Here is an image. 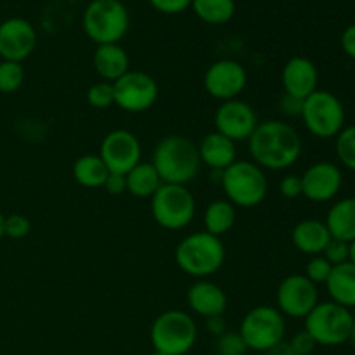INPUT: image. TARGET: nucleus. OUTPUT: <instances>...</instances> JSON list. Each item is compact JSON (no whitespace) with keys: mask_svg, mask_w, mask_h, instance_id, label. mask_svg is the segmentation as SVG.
<instances>
[{"mask_svg":"<svg viewBox=\"0 0 355 355\" xmlns=\"http://www.w3.org/2000/svg\"><path fill=\"white\" fill-rule=\"evenodd\" d=\"M248 83V73L241 62L234 59H218L211 62L205 71L203 85L208 96L225 103V101L239 99Z\"/></svg>","mask_w":355,"mask_h":355,"instance_id":"nucleus-14","label":"nucleus"},{"mask_svg":"<svg viewBox=\"0 0 355 355\" xmlns=\"http://www.w3.org/2000/svg\"><path fill=\"white\" fill-rule=\"evenodd\" d=\"M354 193H355V182H354Z\"/></svg>","mask_w":355,"mask_h":355,"instance_id":"nucleus-47","label":"nucleus"},{"mask_svg":"<svg viewBox=\"0 0 355 355\" xmlns=\"http://www.w3.org/2000/svg\"><path fill=\"white\" fill-rule=\"evenodd\" d=\"M87 103L96 110H107L114 104V90L113 83L97 82L89 87L87 90Z\"/></svg>","mask_w":355,"mask_h":355,"instance_id":"nucleus-31","label":"nucleus"},{"mask_svg":"<svg viewBox=\"0 0 355 355\" xmlns=\"http://www.w3.org/2000/svg\"><path fill=\"white\" fill-rule=\"evenodd\" d=\"M103 187L111 194V196H120V194L127 193V179H125V175H121V173L110 172V175H107Z\"/></svg>","mask_w":355,"mask_h":355,"instance_id":"nucleus-40","label":"nucleus"},{"mask_svg":"<svg viewBox=\"0 0 355 355\" xmlns=\"http://www.w3.org/2000/svg\"><path fill=\"white\" fill-rule=\"evenodd\" d=\"M288 345L291 347V350L297 355H311L314 352L315 347H318V343H315L314 338L304 329V331L295 333V335L291 336L290 342H288Z\"/></svg>","mask_w":355,"mask_h":355,"instance_id":"nucleus-36","label":"nucleus"},{"mask_svg":"<svg viewBox=\"0 0 355 355\" xmlns=\"http://www.w3.org/2000/svg\"><path fill=\"white\" fill-rule=\"evenodd\" d=\"M354 319L350 309L342 307L331 300L319 302L311 314L304 319L305 331L314 338L318 345L338 347L350 340Z\"/></svg>","mask_w":355,"mask_h":355,"instance_id":"nucleus-9","label":"nucleus"},{"mask_svg":"<svg viewBox=\"0 0 355 355\" xmlns=\"http://www.w3.org/2000/svg\"><path fill=\"white\" fill-rule=\"evenodd\" d=\"M198 151H200L201 165L208 166L211 172H224L238 159L236 142L215 130L201 139V142L198 144Z\"/></svg>","mask_w":355,"mask_h":355,"instance_id":"nucleus-20","label":"nucleus"},{"mask_svg":"<svg viewBox=\"0 0 355 355\" xmlns=\"http://www.w3.org/2000/svg\"><path fill=\"white\" fill-rule=\"evenodd\" d=\"M191 7L203 23L214 26L229 23L236 14L234 0H193Z\"/></svg>","mask_w":355,"mask_h":355,"instance_id":"nucleus-28","label":"nucleus"},{"mask_svg":"<svg viewBox=\"0 0 355 355\" xmlns=\"http://www.w3.org/2000/svg\"><path fill=\"white\" fill-rule=\"evenodd\" d=\"M151 214L156 224L166 231H182L196 215V198L187 186L162 184L151 196Z\"/></svg>","mask_w":355,"mask_h":355,"instance_id":"nucleus-8","label":"nucleus"},{"mask_svg":"<svg viewBox=\"0 0 355 355\" xmlns=\"http://www.w3.org/2000/svg\"><path fill=\"white\" fill-rule=\"evenodd\" d=\"M110 170L106 168L99 155H83L73 163V179L87 189H99L104 186Z\"/></svg>","mask_w":355,"mask_h":355,"instance_id":"nucleus-25","label":"nucleus"},{"mask_svg":"<svg viewBox=\"0 0 355 355\" xmlns=\"http://www.w3.org/2000/svg\"><path fill=\"white\" fill-rule=\"evenodd\" d=\"M148 2L151 3L153 9H156L158 12L173 16V14H180L184 12V10L189 9L193 0H148Z\"/></svg>","mask_w":355,"mask_h":355,"instance_id":"nucleus-37","label":"nucleus"},{"mask_svg":"<svg viewBox=\"0 0 355 355\" xmlns=\"http://www.w3.org/2000/svg\"><path fill=\"white\" fill-rule=\"evenodd\" d=\"M238 333L248 350L266 354L286 338V318L272 305H259L246 312Z\"/></svg>","mask_w":355,"mask_h":355,"instance_id":"nucleus-7","label":"nucleus"},{"mask_svg":"<svg viewBox=\"0 0 355 355\" xmlns=\"http://www.w3.org/2000/svg\"><path fill=\"white\" fill-rule=\"evenodd\" d=\"M335 151L338 162L350 172H355V123L345 125L335 137Z\"/></svg>","mask_w":355,"mask_h":355,"instance_id":"nucleus-29","label":"nucleus"},{"mask_svg":"<svg viewBox=\"0 0 355 355\" xmlns=\"http://www.w3.org/2000/svg\"><path fill=\"white\" fill-rule=\"evenodd\" d=\"M302 106H304V101L297 99L293 96H288L283 92V96L277 101V107H279V113L284 114L288 118H298L302 114Z\"/></svg>","mask_w":355,"mask_h":355,"instance_id":"nucleus-39","label":"nucleus"},{"mask_svg":"<svg viewBox=\"0 0 355 355\" xmlns=\"http://www.w3.org/2000/svg\"><path fill=\"white\" fill-rule=\"evenodd\" d=\"M3 225H6V215L0 211V241H2V238H6V229H3Z\"/></svg>","mask_w":355,"mask_h":355,"instance_id":"nucleus-44","label":"nucleus"},{"mask_svg":"<svg viewBox=\"0 0 355 355\" xmlns=\"http://www.w3.org/2000/svg\"><path fill=\"white\" fill-rule=\"evenodd\" d=\"M215 352L217 355H246L248 347L238 331H225L215 342Z\"/></svg>","mask_w":355,"mask_h":355,"instance_id":"nucleus-32","label":"nucleus"},{"mask_svg":"<svg viewBox=\"0 0 355 355\" xmlns=\"http://www.w3.org/2000/svg\"><path fill=\"white\" fill-rule=\"evenodd\" d=\"M281 85L284 94L297 99H307L312 92L318 90L319 71L314 61L304 55H295L288 59L281 69Z\"/></svg>","mask_w":355,"mask_h":355,"instance_id":"nucleus-18","label":"nucleus"},{"mask_svg":"<svg viewBox=\"0 0 355 355\" xmlns=\"http://www.w3.org/2000/svg\"><path fill=\"white\" fill-rule=\"evenodd\" d=\"M266 355H297L291 350V347L288 345V342L284 340L283 343H279L277 347H274L272 350H269V352H266Z\"/></svg>","mask_w":355,"mask_h":355,"instance_id":"nucleus-43","label":"nucleus"},{"mask_svg":"<svg viewBox=\"0 0 355 355\" xmlns=\"http://www.w3.org/2000/svg\"><path fill=\"white\" fill-rule=\"evenodd\" d=\"M302 121L309 134L318 139H331L345 127V106L342 101L329 90L318 89L302 106Z\"/></svg>","mask_w":355,"mask_h":355,"instance_id":"nucleus-10","label":"nucleus"},{"mask_svg":"<svg viewBox=\"0 0 355 355\" xmlns=\"http://www.w3.org/2000/svg\"><path fill=\"white\" fill-rule=\"evenodd\" d=\"M349 262L355 263V239L349 243Z\"/></svg>","mask_w":355,"mask_h":355,"instance_id":"nucleus-45","label":"nucleus"},{"mask_svg":"<svg viewBox=\"0 0 355 355\" xmlns=\"http://www.w3.org/2000/svg\"><path fill=\"white\" fill-rule=\"evenodd\" d=\"M291 241L300 253L309 257L322 255L328 243L331 241L328 227L318 218H304L291 231Z\"/></svg>","mask_w":355,"mask_h":355,"instance_id":"nucleus-21","label":"nucleus"},{"mask_svg":"<svg viewBox=\"0 0 355 355\" xmlns=\"http://www.w3.org/2000/svg\"><path fill=\"white\" fill-rule=\"evenodd\" d=\"M6 238L10 239H23L30 234L31 231V222L26 215L12 214L6 217Z\"/></svg>","mask_w":355,"mask_h":355,"instance_id":"nucleus-34","label":"nucleus"},{"mask_svg":"<svg viewBox=\"0 0 355 355\" xmlns=\"http://www.w3.org/2000/svg\"><path fill=\"white\" fill-rule=\"evenodd\" d=\"M153 166L163 184L187 186L201 170L198 144L186 135L172 134L163 137L153 151Z\"/></svg>","mask_w":355,"mask_h":355,"instance_id":"nucleus-2","label":"nucleus"},{"mask_svg":"<svg viewBox=\"0 0 355 355\" xmlns=\"http://www.w3.org/2000/svg\"><path fill=\"white\" fill-rule=\"evenodd\" d=\"M37 42V30L24 17H9L0 23V58L2 61H26L33 54Z\"/></svg>","mask_w":355,"mask_h":355,"instance_id":"nucleus-17","label":"nucleus"},{"mask_svg":"<svg viewBox=\"0 0 355 355\" xmlns=\"http://www.w3.org/2000/svg\"><path fill=\"white\" fill-rule=\"evenodd\" d=\"M99 158L111 173L127 175L142 162V146L135 134L125 128H116L104 135L99 146Z\"/></svg>","mask_w":355,"mask_h":355,"instance_id":"nucleus-12","label":"nucleus"},{"mask_svg":"<svg viewBox=\"0 0 355 355\" xmlns=\"http://www.w3.org/2000/svg\"><path fill=\"white\" fill-rule=\"evenodd\" d=\"M276 304L284 318L305 319L319 304V290L304 274H290L277 286Z\"/></svg>","mask_w":355,"mask_h":355,"instance_id":"nucleus-13","label":"nucleus"},{"mask_svg":"<svg viewBox=\"0 0 355 355\" xmlns=\"http://www.w3.org/2000/svg\"><path fill=\"white\" fill-rule=\"evenodd\" d=\"M215 132L232 142H246L259 125V116L252 104L243 99L225 101L214 114Z\"/></svg>","mask_w":355,"mask_h":355,"instance_id":"nucleus-15","label":"nucleus"},{"mask_svg":"<svg viewBox=\"0 0 355 355\" xmlns=\"http://www.w3.org/2000/svg\"><path fill=\"white\" fill-rule=\"evenodd\" d=\"M187 307L196 315L208 319L214 315H224L227 309V295L210 279H196L186 293Z\"/></svg>","mask_w":355,"mask_h":355,"instance_id":"nucleus-19","label":"nucleus"},{"mask_svg":"<svg viewBox=\"0 0 355 355\" xmlns=\"http://www.w3.org/2000/svg\"><path fill=\"white\" fill-rule=\"evenodd\" d=\"M322 257H324L333 267L349 262V243L342 241V239L331 238V241L328 243V246H326L324 252H322Z\"/></svg>","mask_w":355,"mask_h":355,"instance_id":"nucleus-35","label":"nucleus"},{"mask_svg":"<svg viewBox=\"0 0 355 355\" xmlns=\"http://www.w3.org/2000/svg\"><path fill=\"white\" fill-rule=\"evenodd\" d=\"M23 62L0 61V94H12L24 83Z\"/></svg>","mask_w":355,"mask_h":355,"instance_id":"nucleus-30","label":"nucleus"},{"mask_svg":"<svg viewBox=\"0 0 355 355\" xmlns=\"http://www.w3.org/2000/svg\"><path fill=\"white\" fill-rule=\"evenodd\" d=\"M149 338L155 352L186 355L196 345L198 324L189 312L172 309L159 314L153 321Z\"/></svg>","mask_w":355,"mask_h":355,"instance_id":"nucleus-5","label":"nucleus"},{"mask_svg":"<svg viewBox=\"0 0 355 355\" xmlns=\"http://www.w3.org/2000/svg\"><path fill=\"white\" fill-rule=\"evenodd\" d=\"M207 329L211 336L218 338L220 335H224L227 331V324H225L224 315H214V318L207 319Z\"/></svg>","mask_w":355,"mask_h":355,"instance_id":"nucleus-42","label":"nucleus"},{"mask_svg":"<svg viewBox=\"0 0 355 355\" xmlns=\"http://www.w3.org/2000/svg\"><path fill=\"white\" fill-rule=\"evenodd\" d=\"M342 49L345 52L347 58L354 59L355 61V23L347 26L342 33Z\"/></svg>","mask_w":355,"mask_h":355,"instance_id":"nucleus-41","label":"nucleus"},{"mask_svg":"<svg viewBox=\"0 0 355 355\" xmlns=\"http://www.w3.org/2000/svg\"><path fill=\"white\" fill-rule=\"evenodd\" d=\"M177 267L194 279H208L222 269L225 246L220 238L198 231L186 236L175 248Z\"/></svg>","mask_w":355,"mask_h":355,"instance_id":"nucleus-3","label":"nucleus"},{"mask_svg":"<svg viewBox=\"0 0 355 355\" xmlns=\"http://www.w3.org/2000/svg\"><path fill=\"white\" fill-rule=\"evenodd\" d=\"M324 284L331 302L345 309H355V263L345 262L333 267Z\"/></svg>","mask_w":355,"mask_h":355,"instance_id":"nucleus-23","label":"nucleus"},{"mask_svg":"<svg viewBox=\"0 0 355 355\" xmlns=\"http://www.w3.org/2000/svg\"><path fill=\"white\" fill-rule=\"evenodd\" d=\"M333 266L324 259L322 255L311 257V260L307 262V267H305L304 276L307 279H311L312 283L318 286V284H324L328 281L329 274H331Z\"/></svg>","mask_w":355,"mask_h":355,"instance_id":"nucleus-33","label":"nucleus"},{"mask_svg":"<svg viewBox=\"0 0 355 355\" xmlns=\"http://www.w3.org/2000/svg\"><path fill=\"white\" fill-rule=\"evenodd\" d=\"M329 234L335 239L342 241H354L355 239V196L343 198L333 203L328 210L324 220Z\"/></svg>","mask_w":355,"mask_h":355,"instance_id":"nucleus-24","label":"nucleus"},{"mask_svg":"<svg viewBox=\"0 0 355 355\" xmlns=\"http://www.w3.org/2000/svg\"><path fill=\"white\" fill-rule=\"evenodd\" d=\"M114 106L125 113H144L158 99V82L149 73L128 69L121 78L113 82Z\"/></svg>","mask_w":355,"mask_h":355,"instance_id":"nucleus-11","label":"nucleus"},{"mask_svg":"<svg viewBox=\"0 0 355 355\" xmlns=\"http://www.w3.org/2000/svg\"><path fill=\"white\" fill-rule=\"evenodd\" d=\"M246 142L252 162L270 172H283L293 166L304 149L298 130L284 120L259 121Z\"/></svg>","mask_w":355,"mask_h":355,"instance_id":"nucleus-1","label":"nucleus"},{"mask_svg":"<svg viewBox=\"0 0 355 355\" xmlns=\"http://www.w3.org/2000/svg\"><path fill=\"white\" fill-rule=\"evenodd\" d=\"M350 343H352L354 345V349H355V319H354V326H352V331H350V340H349Z\"/></svg>","mask_w":355,"mask_h":355,"instance_id":"nucleus-46","label":"nucleus"},{"mask_svg":"<svg viewBox=\"0 0 355 355\" xmlns=\"http://www.w3.org/2000/svg\"><path fill=\"white\" fill-rule=\"evenodd\" d=\"M302 196L312 203H328L338 196L343 186V173L336 163H312L300 175Z\"/></svg>","mask_w":355,"mask_h":355,"instance_id":"nucleus-16","label":"nucleus"},{"mask_svg":"<svg viewBox=\"0 0 355 355\" xmlns=\"http://www.w3.org/2000/svg\"><path fill=\"white\" fill-rule=\"evenodd\" d=\"M225 200L236 208H255L263 203L269 193L266 170L252 159H236L222 172L220 182Z\"/></svg>","mask_w":355,"mask_h":355,"instance_id":"nucleus-4","label":"nucleus"},{"mask_svg":"<svg viewBox=\"0 0 355 355\" xmlns=\"http://www.w3.org/2000/svg\"><path fill=\"white\" fill-rule=\"evenodd\" d=\"M125 179H127V193L134 198H141V200H144V198L151 200L153 194L163 184L156 168L149 162L139 163L125 175Z\"/></svg>","mask_w":355,"mask_h":355,"instance_id":"nucleus-26","label":"nucleus"},{"mask_svg":"<svg viewBox=\"0 0 355 355\" xmlns=\"http://www.w3.org/2000/svg\"><path fill=\"white\" fill-rule=\"evenodd\" d=\"M82 24L96 45L120 44L130 28V14L121 0H92L85 7Z\"/></svg>","mask_w":355,"mask_h":355,"instance_id":"nucleus-6","label":"nucleus"},{"mask_svg":"<svg viewBox=\"0 0 355 355\" xmlns=\"http://www.w3.org/2000/svg\"><path fill=\"white\" fill-rule=\"evenodd\" d=\"M279 193L281 196L286 198V200H297L302 196V179L300 175H295V173H288L281 179L279 182Z\"/></svg>","mask_w":355,"mask_h":355,"instance_id":"nucleus-38","label":"nucleus"},{"mask_svg":"<svg viewBox=\"0 0 355 355\" xmlns=\"http://www.w3.org/2000/svg\"><path fill=\"white\" fill-rule=\"evenodd\" d=\"M92 64L103 82H116L130 69V58L120 44L97 45L92 55Z\"/></svg>","mask_w":355,"mask_h":355,"instance_id":"nucleus-22","label":"nucleus"},{"mask_svg":"<svg viewBox=\"0 0 355 355\" xmlns=\"http://www.w3.org/2000/svg\"><path fill=\"white\" fill-rule=\"evenodd\" d=\"M236 224V207L227 200H214L203 215L205 231L211 236L227 234Z\"/></svg>","mask_w":355,"mask_h":355,"instance_id":"nucleus-27","label":"nucleus"}]
</instances>
